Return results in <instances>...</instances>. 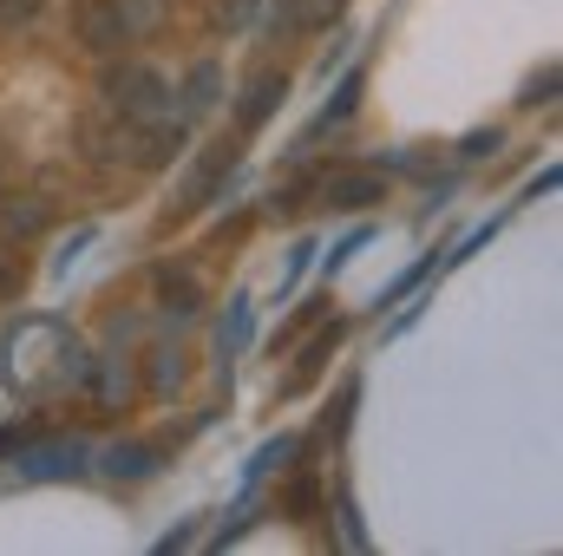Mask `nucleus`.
<instances>
[{
	"instance_id": "f257e3e1",
	"label": "nucleus",
	"mask_w": 563,
	"mask_h": 556,
	"mask_svg": "<svg viewBox=\"0 0 563 556\" xmlns=\"http://www.w3.org/2000/svg\"><path fill=\"white\" fill-rule=\"evenodd\" d=\"M99 99H106L119 119H151V112H164V105H170V79H164L157 66L119 59V66H106V79H99Z\"/></svg>"
},
{
	"instance_id": "f03ea898",
	"label": "nucleus",
	"mask_w": 563,
	"mask_h": 556,
	"mask_svg": "<svg viewBox=\"0 0 563 556\" xmlns=\"http://www.w3.org/2000/svg\"><path fill=\"white\" fill-rule=\"evenodd\" d=\"M321 210H341V216H361L374 203H387V177L380 170H321L314 190H308Z\"/></svg>"
},
{
	"instance_id": "7ed1b4c3",
	"label": "nucleus",
	"mask_w": 563,
	"mask_h": 556,
	"mask_svg": "<svg viewBox=\"0 0 563 556\" xmlns=\"http://www.w3.org/2000/svg\"><path fill=\"white\" fill-rule=\"evenodd\" d=\"M73 40L99 59H112L119 46H132V26H125V7L119 0H73Z\"/></svg>"
},
{
	"instance_id": "20e7f679",
	"label": "nucleus",
	"mask_w": 563,
	"mask_h": 556,
	"mask_svg": "<svg viewBox=\"0 0 563 556\" xmlns=\"http://www.w3.org/2000/svg\"><path fill=\"white\" fill-rule=\"evenodd\" d=\"M125 138H132V119H119L112 105H92L73 125V144H79L86 164H125Z\"/></svg>"
},
{
	"instance_id": "39448f33",
	"label": "nucleus",
	"mask_w": 563,
	"mask_h": 556,
	"mask_svg": "<svg viewBox=\"0 0 563 556\" xmlns=\"http://www.w3.org/2000/svg\"><path fill=\"white\" fill-rule=\"evenodd\" d=\"M86 465H92V445H86V438H53V445L20 452V478H33V485H46V478H79Z\"/></svg>"
},
{
	"instance_id": "423d86ee",
	"label": "nucleus",
	"mask_w": 563,
	"mask_h": 556,
	"mask_svg": "<svg viewBox=\"0 0 563 556\" xmlns=\"http://www.w3.org/2000/svg\"><path fill=\"white\" fill-rule=\"evenodd\" d=\"M282 99H288V79H282V73H256V79L243 86V99H236V132H243V138L263 132V125L276 119Z\"/></svg>"
},
{
	"instance_id": "0eeeda50",
	"label": "nucleus",
	"mask_w": 563,
	"mask_h": 556,
	"mask_svg": "<svg viewBox=\"0 0 563 556\" xmlns=\"http://www.w3.org/2000/svg\"><path fill=\"white\" fill-rule=\"evenodd\" d=\"M46 223H53V203H46V197H33V190L0 197V236H7L13 249L33 243V236H46Z\"/></svg>"
},
{
	"instance_id": "6e6552de",
	"label": "nucleus",
	"mask_w": 563,
	"mask_h": 556,
	"mask_svg": "<svg viewBox=\"0 0 563 556\" xmlns=\"http://www.w3.org/2000/svg\"><path fill=\"white\" fill-rule=\"evenodd\" d=\"M99 465H106V478H119V485H139L151 478L157 465H164V452L151 445V438H119V445H106V452H92Z\"/></svg>"
},
{
	"instance_id": "1a4fd4ad",
	"label": "nucleus",
	"mask_w": 563,
	"mask_h": 556,
	"mask_svg": "<svg viewBox=\"0 0 563 556\" xmlns=\"http://www.w3.org/2000/svg\"><path fill=\"white\" fill-rule=\"evenodd\" d=\"M230 170H236V144H210V151L197 157V170L184 177V203H177V210H203V203H210V190H217Z\"/></svg>"
},
{
	"instance_id": "9d476101",
	"label": "nucleus",
	"mask_w": 563,
	"mask_h": 556,
	"mask_svg": "<svg viewBox=\"0 0 563 556\" xmlns=\"http://www.w3.org/2000/svg\"><path fill=\"white\" fill-rule=\"evenodd\" d=\"M354 105H361V73H341V86H334V99H328V105L314 112V125H308V132L295 138V151H308V144L321 138V132H334V125H347V119H354Z\"/></svg>"
},
{
	"instance_id": "9b49d317",
	"label": "nucleus",
	"mask_w": 563,
	"mask_h": 556,
	"mask_svg": "<svg viewBox=\"0 0 563 556\" xmlns=\"http://www.w3.org/2000/svg\"><path fill=\"white\" fill-rule=\"evenodd\" d=\"M347 13V0H276V26L282 33H321Z\"/></svg>"
},
{
	"instance_id": "f8f14e48",
	"label": "nucleus",
	"mask_w": 563,
	"mask_h": 556,
	"mask_svg": "<svg viewBox=\"0 0 563 556\" xmlns=\"http://www.w3.org/2000/svg\"><path fill=\"white\" fill-rule=\"evenodd\" d=\"M177 99H184V105H177L184 119H203V112L223 99V66H217V59H197V66L184 73V92H177Z\"/></svg>"
},
{
	"instance_id": "ddd939ff",
	"label": "nucleus",
	"mask_w": 563,
	"mask_h": 556,
	"mask_svg": "<svg viewBox=\"0 0 563 556\" xmlns=\"http://www.w3.org/2000/svg\"><path fill=\"white\" fill-rule=\"evenodd\" d=\"M250 334H256V301L236 288V294H230V308H223V327H217V360L230 367V354H243V347H250Z\"/></svg>"
},
{
	"instance_id": "4468645a",
	"label": "nucleus",
	"mask_w": 563,
	"mask_h": 556,
	"mask_svg": "<svg viewBox=\"0 0 563 556\" xmlns=\"http://www.w3.org/2000/svg\"><path fill=\"white\" fill-rule=\"evenodd\" d=\"M295 452H301V438H295V432H282V438H269V445H256V452H250V465H243V491H256V485H263L269 471H282Z\"/></svg>"
},
{
	"instance_id": "2eb2a0df",
	"label": "nucleus",
	"mask_w": 563,
	"mask_h": 556,
	"mask_svg": "<svg viewBox=\"0 0 563 556\" xmlns=\"http://www.w3.org/2000/svg\"><path fill=\"white\" fill-rule=\"evenodd\" d=\"M334 347H341V321H328V327H321V334H314V341L301 347V367H295V374H288L282 387H288V393H301V387H308V380H314V374L328 367V354H334Z\"/></svg>"
},
{
	"instance_id": "dca6fc26",
	"label": "nucleus",
	"mask_w": 563,
	"mask_h": 556,
	"mask_svg": "<svg viewBox=\"0 0 563 556\" xmlns=\"http://www.w3.org/2000/svg\"><path fill=\"white\" fill-rule=\"evenodd\" d=\"M184 360H190V354H184V347H170V341H164V347H151V374H144V380H151V393H157V400H170V393L190 380V367H184Z\"/></svg>"
},
{
	"instance_id": "f3484780",
	"label": "nucleus",
	"mask_w": 563,
	"mask_h": 556,
	"mask_svg": "<svg viewBox=\"0 0 563 556\" xmlns=\"http://www.w3.org/2000/svg\"><path fill=\"white\" fill-rule=\"evenodd\" d=\"M157 294H164V308L184 321V314H197V276L190 269H157Z\"/></svg>"
},
{
	"instance_id": "a211bd4d",
	"label": "nucleus",
	"mask_w": 563,
	"mask_h": 556,
	"mask_svg": "<svg viewBox=\"0 0 563 556\" xmlns=\"http://www.w3.org/2000/svg\"><path fill=\"white\" fill-rule=\"evenodd\" d=\"M99 374H86L92 380V393H99V407H125L132 400V374L119 367V360H92Z\"/></svg>"
},
{
	"instance_id": "6ab92c4d",
	"label": "nucleus",
	"mask_w": 563,
	"mask_h": 556,
	"mask_svg": "<svg viewBox=\"0 0 563 556\" xmlns=\"http://www.w3.org/2000/svg\"><path fill=\"white\" fill-rule=\"evenodd\" d=\"M314 498H321V485H314V471H295V478H288V491H282V518H295V524H308V518H314Z\"/></svg>"
},
{
	"instance_id": "aec40b11",
	"label": "nucleus",
	"mask_w": 563,
	"mask_h": 556,
	"mask_svg": "<svg viewBox=\"0 0 563 556\" xmlns=\"http://www.w3.org/2000/svg\"><path fill=\"white\" fill-rule=\"evenodd\" d=\"M334 518H341V544H347V551H367V524H361V504H354L347 485L334 491Z\"/></svg>"
},
{
	"instance_id": "412c9836",
	"label": "nucleus",
	"mask_w": 563,
	"mask_h": 556,
	"mask_svg": "<svg viewBox=\"0 0 563 556\" xmlns=\"http://www.w3.org/2000/svg\"><path fill=\"white\" fill-rule=\"evenodd\" d=\"M354 407H361V380L347 374V380H341V393H334V419H328V432H334V438H347V425H354Z\"/></svg>"
},
{
	"instance_id": "4be33fe9",
	"label": "nucleus",
	"mask_w": 563,
	"mask_h": 556,
	"mask_svg": "<svg viewBox=\"0 0 563 556\" xmlns=\"http://www.w3.org/2000/svg\"><path fill=\"white\" fill-rule=\"evenodd\" d=\"M367 236H374V230H367V223H361V230H347V236H341V243H334V249H328V276H341V269H347V263H354V256H361V249H367Z\"/></svg>"
},
{
	"instance_id": "5701e85b",
	"label": "nucleus",
	"mask_w": 563,
	"mask_h": 556,
	"mask_svg": "<svg viewBox=\"0 0 563 556\" xmlns=\"http://www.w3.org/2000/svg\"><path fill=\"white\" fill-rule=\"evenodd\" d=\"M125 7V26H132V40H144L157 20H164V0H119Z\"/></svg>"
},
{
	"instance_id": "b1692460",
	"label": "nucleus",
	"mask_w": 563,
	"mask_h": 556,
	"mask_svg": "<svg viewBox=\"0 0 563 556\" xmlns=\"http://www.w3.org/2000/svg\"><path fill=\"white\" fill-rule=\"evenodd\" d=\"M46 0H0V33H26Z\"/></svg>"
},
{
	"instance_id": "393cba45",
	"label": "nucleus",
	"mask_w": 563,
	"mask_h": 556,
	"mask_svg": "<svg viewBox=\"0 0 563 556\" xmlns=\"http://www.w3.org/2000/svg\"><path fill=\"white\" fill-rule=\"evenodd\" d=\"M92 243H99V223H79V230H73V243H66V249L53 256V276L66 281V269L79 263V249H92Z\"/></svg>"
},
{
	"instance_id": "a878e982",
	"label": "nucleus",
	"mask_w": 563,
	"mask_h": 556,
	"mask_svg": "<svg viewBox=\"0 0 563 556\" xmlns=\"http://www.w3.org/2000/svg\"><path fill=\"white\" fill-rule=\"evenodd\" d=\"M498 144H505V132H498V125H485V132H465V138H459V157H465V164H478V157H492Z\"/></svg>"
},
{
	"instance_id": "bb28decb",
	"label": "nucleus",
	"mask_w": 563,
	"mask_h": 556,
	"mask_svg": "<svg viewBox=\"0 0 563 556\" xmlns=\"http://www.w3.org/2000/svg\"><path fill=\"white\" fill-rule=\"evenodd\" d=\"M20 288H26V263H20L13 249H0V301H13Z\"/></svg>"
},
{
	"instance_id": "cd10ccee",
	"label": "nucleus",
	"mask_w": 563,
	"mask_h": 556,
	"mask_svg": "<svg viewBox=\"0 0 563 556\" xmlns=\"http://www.w3.org/2000/svg\"><path fill=\"white\" fill-rule=\"evenodd\" d=\"M308 256H314V243H308V236H301V243H295V249H288V269H282V294H288V288H295V281L308 276Z\"/></svg>"
},
{
	"instance_id": "c85d7f7f",
	"label": "nucleus",
	"mask_w": 563,
	"mask_h": 556,
	"mask_svg": "<svg viewBox=\"0 0 563 556\" xmlns=\"http://www.w3.org/2000/svg\"><path fill=\"white\" fill-rule=\"evenodd\" d=\"M492 236H498V223H485V230H472V236H465V243H459V249H452L445 263H472V256H478V249H485Z\"/></svg>"
},
{
	"instance_id": "c756f323",
	"label": "nucleus",
	"mask_w": 563,
	"mask_h": 556,
	"mask_svg": "<svg viewBox=\"0 0 563 556\" xmlns=\"http://www.w3.org/2000/svg\"><path fill=\"white\" fill-rule=\"evenodd\" d=\"M551 92H558V66H551V73H544V79H531V86H525V99H518V105H551Z\"/></svg>"
},
{
	"instance_id": "7c9ffc66",
	"label": "nucleus",
	"mask_w": 563,
	"mask_h": 556,
	"mask_svg": "<svg viewBox=\"0 0 563 556\" xmlns=\"http://www.w3.org/2000/svg\"><path fill=\"white\" fill-rule=\"evenodd\" d=\"M250 13H256V0H217V20H223V26H243Z\"/></svg>"
},
{
	"instance_id": "2f4dec72",
	"label": "nucleus",
	"mask_w": 563,
	"mask_h": 556,
	"mask_svg": "<svg viewBox=\"0 0 563 556\" xmlns=\"http://www.w3.org/2000/svg\"><path fill=\"white\" fill-rule=\"evenodd\" d=\"M190 544H197V518H190V524H177L170 537H157V551H190Z\"/></svg>"
},
{
	"instance_id": "473e14b6",
	"label": "nucleus",
	"mask_w": 563,
	"mask_h": 556,
	"mask_svg": "<svg viewBox=\"0 0 563 556\" xmlns=\"http://www.w3.org/2000/svg\"><path fill=\"white\" fill-rule=\"evenodd\" d=\"M20 438H26V425H13V419H0V452H13Z\"/></svg>"
}]
</instances>
